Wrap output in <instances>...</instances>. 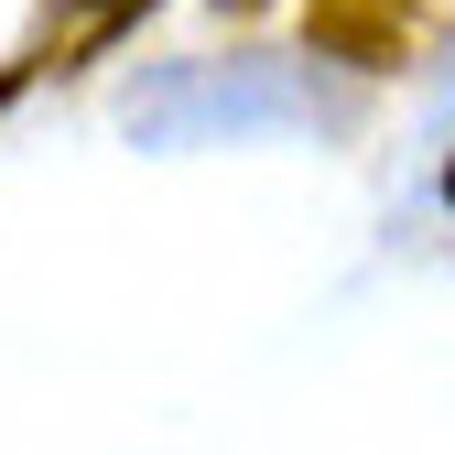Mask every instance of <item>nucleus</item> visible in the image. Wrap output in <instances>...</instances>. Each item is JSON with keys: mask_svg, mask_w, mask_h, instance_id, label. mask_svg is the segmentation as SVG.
<instances>
[{"mask_svg": "<svg viewBox=\"0 0 455 455\" xmlns=\"http://www.w3.org/2000/svg\"><path fill=\"white\" fill-rule=\"evenodd\" d=\"M423 22H434V0H315L304 44L336 54V66H358V76H379V66H402L423 44Z\"/></svg>", "mask_w": 455, "mask_h": 455, "instance_id": "f257e3e1", "label": "nucleus"}, {"mask_svg": "<svg viewBox=\"0 0 455 455\" xmlns=\"http://www.w3.org/2000/svg\"><path fill=\"white\" fill-rule=\"evenodd\" d=\"M131 12H141V0H87V33H120Z\"/></svg>", "mask_w": 455, "mask_h": 455, "instance_id": "f03ea898", "label": "nucleus"}, {"mask_svg": "<svg viewBox=\"0 0 455 455\" xmlns=\"http://www.w3.org/2000/svg\"><path fill=\"white\" fill-rule=\"evenodd\" d=\"M0 98H12V76H0Z\"/></svg>", "mask_w": 455, "mask_h": 455, "instance_id": "7ed1b4c3", "label": "nucleus"}, {"mask_svg": "<svg viewBox=\"0 0 455 455\" xmlns=\"http://www.w3.org/2000/svg\"><path fill=\"white\" fill-rule=\"evenodd\" d=\"M444 196H455V174H444Z\"/></svg>", "mask_w": 455, "mask_h": 455, "instance_id": "20e7f679", "label": "nucleus"}]
</instances>
